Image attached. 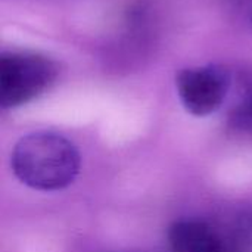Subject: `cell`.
Here are the masks:
<instances>
[{"instance_id":"cell-1","label":"cell","mask_w":252,"mask_h":252,"mask_svg":"<svg viewBox=\"0 0 252 252\" xmlns=\"http://www.w3.org/2000/svg\"><path fill=\"white\" fill-rule=\"evenodd\" d=\"M10 164L22 185L40 192H56L77 179L81 159L75 145L62 134L35 131L16 142Z\"/></svg>"},{"instance_id":"cell-2","label":"cell","mask_w":252,"mask_h":252,"mask_svg":"<svg viewBox=\"0 0 252 252\" xmlns=\"http://www.w3.org/2000/svg\"><path fill=\"white\" fill-rule=\"evenodd\" d=\"M56 63L38 53L3 52L0 55V106L13 109L44 93L56 80Z\"/></svg>"},{"instance_id":"cell-3","label":"cell","mask_w":252,"mask_h":252,"mask_svg":"<svg viewBox=\"0 0 252 252\" xmlns=\"http://www.w3.org/2000/svg\"><path fill=\"white\" fill-rule=\"evenodd\" d=\"M230 86V71L216 63L185 68L176 75V90L180 102L195 117L217 112L224 103Z\"/></svg>"},{"instance_id":"cell-4","label":"cell","mask_w":252,"mask_h":252,"mask_svg":"<svg viewBox=\"0 0 252 252\" xmlns=\"http://www.w3.org/2000/svg\"><path fill=\"white\" fill-rule=\"evenodd\" d=\"M171 252H227L224 238L199 220H179L168 229Z\"/></svg>"},{"instance_id":"cell-5","label":"cell","mask_w":252,"mask_h":252,"mask_svg":"<svg viewBox=\"0 0 252 252\" xmlns=\"http://www.w3.org/2000/svg\"><path fill=\"white\" fill-rule=\"evenodd\" d=\"M223 238L227 252H252V208L236 217Z\"/></svg>"},{"instance_id":"cell-6","label":"cell","mask_w":252,"mask_h":252,"mask_svg":"<svg viewBox=\"0 0 252 252\" xmlns=\"http://www.w3.org/2000/svg\"><path fill=\"white\" fill-rule=\"evenodd\" d=\"M230 124L242 131H252V89L230 114Z\"/></svg>"}]
</instances>
